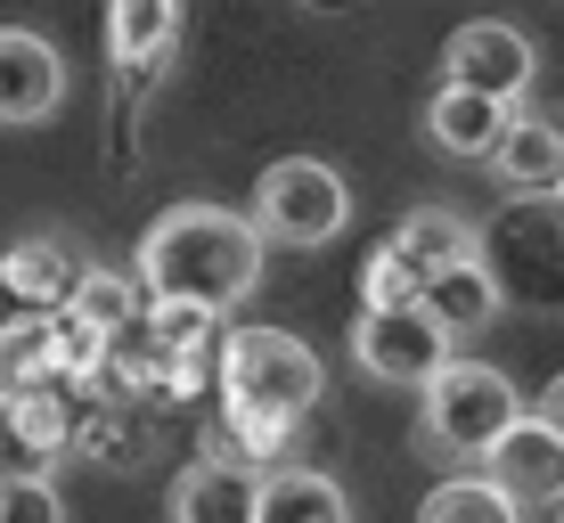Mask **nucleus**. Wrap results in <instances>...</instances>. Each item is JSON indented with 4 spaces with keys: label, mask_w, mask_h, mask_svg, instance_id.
I'll return each instance as SVG.
<instances>
[{
    "label": "nucleus",
    "mask_w": 564,
    "mask_h": 523,
    "mask_svg": "<svg viewBox=\"0 0 564 523\" xmlns=\"http://www.w3.org/2000/svg\"><path fill=\"white\" fill-rule=\"evenodd\" d=\"M319 393H327V368L303 336H286V327H229V344H221V417H213V434H205V458L262 475L270 458H286V442L319 410Z\"/></svg>",
    "instance_id": "nucleus-1"
},
{
    "label": "nucleus",
    "mask_w": 564,
    "mask_h": 523,
    "mask_svg": "<svg viewBox=\"0 0 564 523\" xmlns=\"http://www.w3.org/2000/svg\"><path fill=\"white\" fill-rule=\"evenodd\" d=\"M262 279V229L229 205H172L140 238V286L188 312H238Z\"/></svg>",
    "instance_id": "nucleus-2"
},
{
    "label": "nucleus",
    "mask_w": 564,
    "mask_h": 523,
    "mask_svg": "<svg viewBox=\"0 0 564 523\" xmlns=\"http://www.w3.org/2000/svg\"><path fill=\"white\" fill-rule=\"evenodd\" d=\"M523 417H532L523 393L508 384V368H491V360H451L417 393V442L434 458H491Z\"/></svg>",
    "instance_id": "nucleus-3"
},
{
    "label": "nucleus",
    "mask_w": 564,
    "mask_h": 523,
    "mask_svg": "<svg viewBox=\"0 0 564 523\" xmlns=\"http://www.w3.org/2000/svg\"><path fill=\"white\" fill-rule=\"evenodd\" d=\"M482 270H491L499 303L564 312V197H532L499 213L482 229Z\"/></svg>",
    "instance_id": "nucleus-4"
},
{
    "label": "nucleus",
    "mask_w": 564,
    "mask_h": 523,
    "mask_svg": "<svg viewBox=\"0 0 564 523\" xmlns=\"http://www.w3.org/2000/svg\"><path fill=\"white\" fill-rule=\"evenodd\" d=\"M352 221V188H344L336 164L319 156H279L254 188V229L279 246H327L336 229Z\"/></svg>",
    "instance_id": "nucleus-5"
},
{
    "label": "nucleus",
    "mask_w": 564,
    "mask_h": 523,
    "mask_svg": "<svg viewBox=\"0 0 564 523\" xmlns=\"http://www.w3.org/2000/svg\"><path fill=\"white\" fill-rule=\"evenodd\" d=\"M352 360H360V377H377V384H410V393H425L458 352H451V336H442L417 303H401V312H360Z\"/></svg>",
    "instance_id": "nucleus-6"
},
{
    "label": "nucleus",
    "mask_w": 564,
    "mask_h": 523,
    "mask_svg": "<svg viewBox=\"0 0 564 523\" xmlns=\"http://www.w3.org/2000/svg\"><path fill=\"white\" fill-rule=\"evenodd\" d=\"M532 66H540L532 42L516 25H499V17H475V25H458L442 42V83L475 90V99H499V107H516L532 90Z\"/></svg>",
    "instance_id": "nucleus-7"
},
{
    "label": "nucleus",
    "mask_w": 564,
    "mask_h": 523,
    "mask_svg": "<svg viewBox=\"0 0 564 523\" xmlns=\"http://www.w3.org/2000/svg\"><path fill=\"white\" fill-rule=\"evenodd\" d=\"M66 442H74V425H66L57 393H42V384H9L0 393V482H50Z\"/></svg>",
    "instance_id": "nucleus-8"
},
{
    "label": "nucleus",
    "mask_w": 564,
    "mask_h": 523,
    "mask_svg": "<svg viewBox=\"0 0 564 523\" xmlns=\"http://www.w3.org/2000/svg\"><path fill=\"white\" fill-rule=\"evenodd\" d=\"M66 107V57L42 33L0 25V123H50Z\"/></svg>",
    "instance_id": "nucleus-9"
},
{
    "label": "nucleus",
    "mask_w": 564,
    "mask_h": 523,
    "mask_svg": "<svg viewBox=\"0 0 564 523\" xmlns=\"http://www.w3.org/2000/svg\"><path fill=\"white\" fill-rule=\"evenodd\" d=\"M482 475H491L516 508H564V434L540 425V417H523L516 434L482 458Z\"/></svg>",
    "instance_id": "nucleus-10"
},
{
    "label": "nucleus",
    "mask_w": 564,
    "mask_h": 523,
    "mask_svg": "<svg viewBox=\"0 0 564 523\" xmlns=\"http://www.w3.org/2000/svg\"><path fill=\"white\" fill-rule=\"evenodd\" d=\"M83 279H90V262H74V246H57V238H25V246H9V262H0V295L25 303L33 319L74 312Z\"/></svg>",
    "instance_id": "nucleus-11"
},
{
    "label": "nucleus",
    "mask_w": 564,
    "mask_h": 523,
    "mask_svg": "<svg viewBox=\"0 0 564 523\" xmlns=\"http://www.w3.org/2000/svg\"><path fill=\"white\" fill-rule=\"evenodd\" d=\"M491 181L508 188V205L556 197V188H564V123H549V115H523V107H516L508 140H499V156H491Z\"/></svg>",
    "instance_id": "nucleus-12"
},
{
    "label": "nucleus",
    "mask_w": 564,
    "mask_h": 523,
    "mask_svg": "<svg viewBox=\"0 0 564 523\" xmlns=\"http://www.w3.org/2000/svg\"><path fill=\"white\" fill-rule=\"evenodd\" d=\"M384 254H393L401 270L417 279V295L442 279V270H458V262H482V229L475 221H458V213H434V205H417V213H401V229L384 238Z\"/></svg>",
    "instance_id": "nucleus-13"
},
{
    "label": "nucleus",
    "mask_w": 564,
    "mask_h": 523,
    "mask_svg": "<svg viewBox=\"0 0 564 523\" xmlns=\"http://www.w3.org/2000/svg\"><path fill=\"white\" fill-rule=\"evenodd\" d=\"M508 123H516V107L475 99V90H451V83L425 99V140H434L442 156H458V164H491L499 140H508Z\"/></svg>",
    "instance_id": "nucleus-14"
},
{
    "label": "nucleus",
    "mask_w": 564,
    "mask_h": 523,
    "mask_svg": "<svg viewBox=\"0 0 564 523\" xmlns=\"http://www.w3.org/2000/svg\"><path fill=\"white\" fill-rule=\"evenodd\" d=\"M172 523H262V475L221 467V458L181 467V482H172Z\"/></svg>",
    "instance_id": "nucleus-15"
},
{
    "label": "nucleus",
    "mask_w": 564,
    "mask_h": 523,
    "mask_svg": "<svg viewBox=\"0 0 564 523\" xmlns=\"http://www.w3.org/2000/svg\"><path fill=\"white\" fill-rule=\"evenodd\" d=\"M417 312L458 344V336H482L508 303H499V286H491V270H482V262H458V270H442V279L417 295Z\"/></svg>",
    "instance_id": "nucleus-16"
},
{
    "label": "nucleus",
    "mask_w": 564,
    "mask_h": 523,
    "mask_svg": "<svg viewBox=\"0 0 564 523\" xmlns=\"http://www.w3.org/2000/svg\"><path fill=\"white\" fill-rule=\"evenodd\" d=\"M172 42H181V9H172V0H115L107 9V57L115 66L155 74Z\"/></svg>",
    "instance_id": "nucleus-17"
},
{
    "label": "nucleus",
    "mask_w": 564,
    "mask_h": 523,
    "mask_svg": "<svg viewBox=\"0 0 564 523\" xmlns=\"http://www.w3.org/2000/svg\"><path fill=\"white\" fill-rule=\"evenodd\" d=\"M262 523H352V499L319 467H270L262 475Z\"/></svg>",
    "instance_id": "nucleus-18"
},
{
    "label": "nucleus",
    "mask_w": 564,
    "mask_h": 523,
    "mask_svg": "<svg viewBox=\"0 0 564 523\" xmlns=\"http://www.w3.org/2000/svg\"><path fill=\"white\" fill-rule=\"evenodd\" d=\"M148 312H155V295L140 286V270H90L83 295H74V319L99 327L107 344H115V336H131V327H148Z\"/></svg>",
    "instance_id": "nucleus-19"
},
{
    "label": "nucleus",
    "mask_w": 564,
    "mask_h": 523,
    "mask_svg": "<svg viewBox=\"0 0 564 523\" xmlns=\"http://www.w3.org/2000/svg\"><path fill=\"white\" fill-rule=\"evenodd\" d=\"M417 523H523V508L499 491L491 475H451V482H434V491H425Z\"/></svg>",
    "instance_id": "nucleus-20"
},
{
    "label": "nucleus",
    "mask_w": 564,
    "mask_h": 523,
    "mask_svg": "<svg viewBox=\"0 0 564 523\" xmlns=\"http://www.w3.org/2000/svg\"><path fill=\"white\" fill-rule=\"evenodd\" d=\"M148 344H155V352H164L172 368H205V360H213V344H229V336H221V312L155 303V312H148Z\"/></svg>",
    "instance_id": "nucleus-21"
},
{
    "label": "nucleus",
    "mask_w": 564,
    "mask_h": 523,
    "mask_svg": "<svg viewBox=\"0 0 564 523\" xmlns=\"http://www.w3.org/2000/svg\"><path fill=\"white\" fill-rule=\"evenodd\" d=\"M0 368H9V384H42L50 393V319H33V312L0 319Z\"/></svg>",
    "instance_id": "nucleus-22"
},
{
    "label": "nucleus",
    "mask_w": 564,
    "mask_h": 523,
    "mask_svg": "<svg viewBox=\"0 0 564 523\" xmlns=\"http://www.w3.org/2000/svg\"><path fill=\"white\" fill-rule=\"evenodd\" d=\"M0 523H66L50 482H0Z\"/></svg>",
    "instance_id": "nucleus-23"
},
{
    "label": "nucleus",
    "mask_w": 564,
    "mask_h": 523,
    "mask_svg": "<svg viewBox=\"0 0 564 523\" xmlns=\"http://www.w3.org/2000/svg\"><path fill=\"white\" fill-rule=\"evenodd\" d=\"M540 425H556V434H564V377H549V393H540V410H532Z\"/></svg>",
    "instance_id": "nucleus-24"
},
{
    "label": "nucleus",
    "mask_w": 564,
    "mask_h": 523,
    "mask_svg": "<svg viewBox=\"0 0 564 523\" xmlns=\"http://www.w3.org/2000/svg\"><path fill=\"white\" fill-rule=\"evenodd\" d=\"M0 393H9V368H0Z\"/></svg>",
    "instance_id": "nucleus-25"
},
{
    "label": "nucleus",
    "mask_w": 564,
    "mask_h": 523,
    "mask_svg": "<svg viewBox=\"0 0 564 523\" xmlns=\"http://www.w3.org/2000/svg\"><path fill=\"white\" fill-rule=\"evenodd\" d=\"M556 197H564V188H556Z\"/></svg>",
    "instance_id": "nucleus-26"
},
{
    "label": "nucleus",
    "mask_w": 564,
    "mask_h": 523,
    "mask_svg": "<svg viewBox=\"0 0 564 523\" xmlns=\"http://www.w3.org/2000/svg\"><path fill=\"white\" fill-rule=\"evenodd\" d=\"M556 523H564V515H556Z\"/></svg>",
    "instance_id": "nucleus-27"
}]
</instances>
